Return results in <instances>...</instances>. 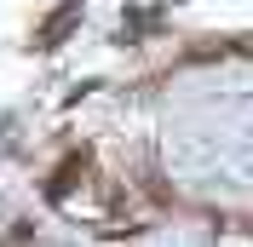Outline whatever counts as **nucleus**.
<instances>
[{"label": "nucleus", "mask_w": 253, "mask_h": 247, "mask_svg": "<svg viewBox=\"0 0 253 247\" xmlns=\"http://www.w3.org/2000/svg\"><path fill=\"white\" fill-rule=\"evenodd\" d=\"M75 17H81V0H63L58 12L46 17V29H41V41H35V46H41V52H52L63 35H69V23H75Z\"/></svg>", "instance_id": "f257e3e1"}]
</instances>
